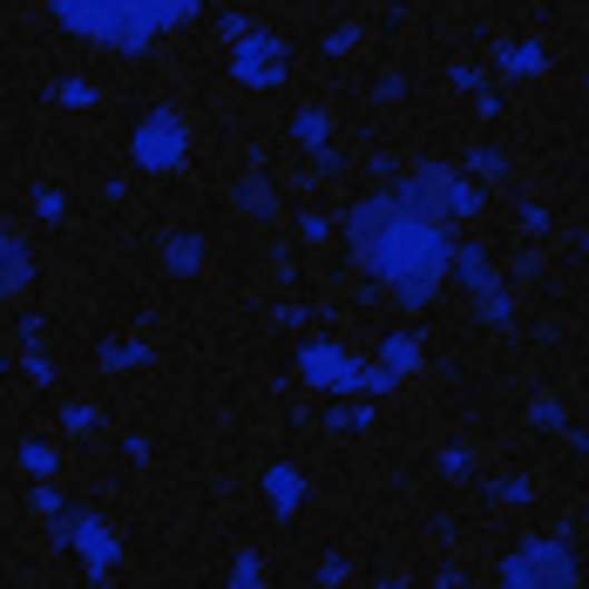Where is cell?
<instances>
[{"label": "cell", "instance_id": "5", "mask_svg": "<svg viewBox=\"0 0 589 589\" xmlns=\"http://www.w3.org/2000/svg\"><path fill=\"white\" fill-rule=\"evenodd\" d=\"M501 582H509V589H569V582H582V569H576L562 536H529V542L509 549Z\"/></svg>", "mask_w": 589, "mask_h": 589}, {"label": "cell", "instance_id": "2", "mask_svg": "<svg viewBox=\"0 0 589 589\" xmlns=\"http://www.w3.org/2000/svg\"><path fill=\"white\" fill-rule=\"evenodd\" d=\"M204 0H48V14L75 35V41H96L116 55H143L156 35H177L184 21H197Z\"/></svg>", "mask_w": 589, "mask_h": 589}, {"label": "cell", "instance_id": "17", "mask_svg": "<svg viewBox=\"0 0 589 589\" xmlns=\"http://www.w3.org/2000/svg\"><path fill=\"white\" fill-rule=\"evenodd\" d=\"M21 468H28L35 481H48V474H55V448H21Z\"/></svg>", "mask_w": 589, "mask_h": 589}, {"label": "cell", "instance_id": "8", "mask_svg": "<svg viewBox=\"0 0 589 589\" xmlns=\"http://www.w3.org/2000/svg\"><path fill=\"white\" fill-rule=\"evenodd\" d=\"M230 210L251 217V224H272V217H278V184H272L265 170H244V177L230 184Z\"/></svg>", "mask_w": 589, "mask_h": 589}, {"label": "cell", "instance_id": "7", "mask_svg": "<svg viewBox=\"0 0 589 589\" xmlns=\"http://www.w3.org/2000/svg\"><path fill=\"white\" fill-rule=\"evenodd\" d=\"M285 41L278 35H244V41H230V81L237 89H278L285 81Z\"/></svg>", "mask_w": 589, "mask_h": 589}, {"label": "cell", "instance_id": "1", "mask_svg": "<svg viewBox=\"0 0 589 589\" xmlns=\"http://www.w3.org/2000/svg\"><path fill=\"white\" fill-rule=\"evenodd\" d=\"M346 237H353V265L373 285H386L393 305H406V312L428 305L441 292V278H448V265H454V230L434 224V217H420L393 190L360 197L346 210Z\"/></svg>", "mask_w": 589, "mask_h": 589}, {"label": "cell", "instance_id": "3", "mask_svg": "<svg viewBox=\"0 0 589 589\" xmlns=\"http://www.w3.org/2000/svg\"><path fill=\"white\" fill-rule=\"evenodd\" d=\"M393 197H400V204H413L420 217L448 224V230H461L468 217H481V184H474V177H461L454 163H413V170L393 184Z\"/></svg>", "mask_w": 589, "mask_h": 589}, {"label": "cell", "instance_id": "16", "mask_svg": "<svg viewBox=\"0 0 589 589\" xmlns=\"http://www.w3.org/2000/svg\"><path fill=\"white\" fill-rule=\"evenodd\" d=\"M386 366H393L400 380H406V373L420 366V353H413V340H406V332H400V340H386Z\"/></svg>", "mask_w": 589, "mask_h": 589}, {"label": "cell", "instance_id": "13", "mask_svg": "<svg viewBox=\"0 0 589 589\" xmlns=\"http://www.w3.org/2000/svg\"><path fill=\"white\" fill-rule=\"evenodd\" d=\"M494 68H501V75H542L549 55H542V41H509V48L494 55Z\"/></svg>", "mask_w": 589, "mask_h": 589}, {"label": "cell", "instance_id": "15", "mask_svg": "<svg viewBox=\"0 0 589 589\" xmlns=\"http://www.w3.org/2000/svg\"><path fill=\"white\" fill-rule=\"evenodd\" d=\"M292 136H298V143H305V149L318 156V149H325V136H332V122H325V109H298V116H292Z\"/></svg>", "mask_w": 589, "mask_h": 589}, {"label": "cell", "instance_id": "14", "mask_svg": "<svg viewBox=\"0 0 589 589\" xmlns=\"http://www.w3.org/2000/svg\"><path fill=\"white\" fill-rule=\"evenodd\" d=\"M298 501H305V481H298V468H272V509H278V516H292Z\"/></svg>", "mask_w": 589, "mask_h": 589}, {"label": "cell", "instance_id": "20", "mask_svg": "<svg viewBox=\"0 0 589 589\" xmlns=\"http://www.w3.org/2000/svg\"><path fill=\"white\" fill-rule=\"evenodd\" d=\"M474 170L481 177H501V170H509V156H501V149H474Z\"/></svg>", "mask_w": 589, "mask_h": 589}, {"label": "cell", "instance_id": "26", "mask_svg": "<svg viewBox=\"0 0 589 589\" xmlns=\"http://www.w3.org/2000/svg\"><path fill=\"white\" fill-rule=\"evenodd\" d=\"M582 258H589V230H582Z\"/></svg>", "mask_w": 589, "mask_h": 589}, {"label": "cell", "instance_id": "10", "mask_svg": "<svg viewBox=\"0 0 589 589\" xmlns=\"http://www.w3.org/2000/svg\"><path fill=\"white\" fill-rule=\"evenodd\" d=\"M204 265H210L204 230H170V237H163V272H170V278H197Z\"/></svg>", "mask_w": 589, "mask_h": 589}, {"label": "cell", "instance_id": "23", "mask_svg": "<svg viewBox=\"0 0 589 589\" xmlns=\"http://www.w3.org/2000/svg\"><path fill=\"white\" fill-rule=\"evenodd\" d=\"M35 210H41V217L55 224V217H61V190H35Z\"/></svg>", "mask_w": 589, "mask_h": 589}, {"label": "cell", "instance_id": "12", "mask_svg": "<svg viewBox=\"0 0 589 589\" xmlns=\"http://www.w3.org/2000/svg\"><path fill=\"white\" fill-rule=\"evenodd\" d=\"M448 272H454V278L481 298V292L494 285V258H488V244H454V265H448Z\"/></svg>", "mask_w": 589, "mask_h": 589}, {"label": "cell", "instance_id": "19", "mask_svg": "<svg viewBox=\"0 0 589 589\" xmlns=\"http://www.w3.org/2000/svg\"><path fill=\"white\" fill-rule=\"evenodd\" d=\"M258 576H265V562H258V556H237V569H230V582H237V589H251Z\"/></svg>", "mask_w": 589, "mask_h": 589}, {"label": "cell", "instance_id": "9", "mask_svg": "<svg viewBox=\"0 0 589 589\" xmlns=\"http://www.w3.org/2000/svg\"><path fill=\"white\" fill-rule=\"evenodd\" d=\"M68 549H81V556H89V569L102 576V569L116 562V529H109L102 516H75V522H68Z\"/></svg>", "mask_w": 589, "mask_h": 589}, {"label": "cell", "instance_id": "6", "mask_svg": "<svg viewBox=\"0 0 589 589\" xmlns=\"http://www.w3.org/2000/svg\"><path fill=\"white\" fill-rule=\"evenodd\" d=\"M184 156H190V129L177 109H149L129 136V163L143 177H163V170H184Z\"/></svg>", "mask_w": 589, "mask_h": 589}, {"label": "cell", "instance_id": "25", "mask_svg": "<svg viewBox=\"0 0 589 589\" xmlns=\"http://www.w3.org/2000/svg\"><path fill=\"white\" fill-rule=\"evenodd\" d=\"M494 494H501V501H529V481L509 474V481H494Z\"/></svg>", "mask_w": 589, "mask_h": 589}, {"label": "cell", "instance_id": "21", "mask_svg": "<svg viewBox=\"0 0 589 589\" xmlns=\"http://www.w3.org/2000/svg\"><path fill=\"white\" fill-rule=\"evenodd\" d=\"M28 501H35V516H61V494H55V488H48V481H41V488H35V494H28Z\"/></svg>", "mask_w": 589, "mask_h": 589}, {"label": "cell", "instance_id": "24", "mask_svg": "<svg viewBox=\"0 0 589 589\" xmlns=\"http://www.w3.org/2000/svg\"><path fill=\"white\" fill-rule=\"evenodd\" d=\"M21 366H28V373H35V380H41V386H55V360H41V353H28V360H21Z\"/></svg>", "mask_w": 589, "mask_h": 589}, {"label": "cell", "instance_id": "18", "mask_svg": "<svg viewBox=\"0 0 589 589\" xmlns=\"http://www.w3.org/2000/svg\"><path fill=\"white\" fill-rule=\"evenodd\" d=\"M516 224H522V230H536V237H542V230H549V210H542V204H529V197H522V210H516Z\"/></svg>", "mask_w": 589, "mask_h": 589}, {"label": "cell", "instance_id": "22", "mask_svg": "<svg viewBox=\"0 0 589 589\" xmlns=\"http://www.w3.org/2000/svg\"><path fill=\"white\" fill-rule=\"evenodd\" d=\"M325 230H332V224H325L318 210H305V224H298V237H305V244H325Z\"/></svg>", "mask_w": 589, "mask_h": 589}, {"label": "cell", "instance_id": "4", "mask_svg": "<svg viewBox=\"0 0 589 589\" xmlns=\"http://www.w3.org/2000/svg\"><path fill=\"white\" fill-rule=\"evenodd\" d=\"M298 373H305L312 386H325V393H386V386H400L393 366L353 360L346 346H332V340H305V346H298Z\"/></svg>", "mask_w": 589, "mask_h": 589}, {"label": "cell", "instance_id": "11", "mask_svg": "<svg viewBox=\"0 0 589 589\" xmlns=\"http://www.w3.org/2000/svg\"><path fill=\"white\" fill-rule=\"evenodd\" d=\"M0 258H8V272H0V292L21 298V292L35 285V244H28L21 230H8V237H0Z\"/></svg>", "mask_w": 589, "mask_h": 589}]
</instances>
